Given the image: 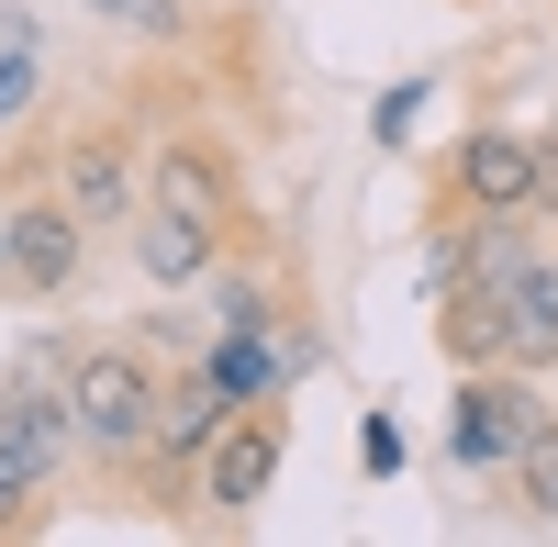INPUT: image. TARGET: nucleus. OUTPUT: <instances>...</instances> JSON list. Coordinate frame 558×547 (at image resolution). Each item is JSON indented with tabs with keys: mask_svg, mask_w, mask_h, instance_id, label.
<instances>
[{
	"mask_svg": "<svg viewBox=\"0 0 558 547\" xmlns=\"http://www.w3.org/2000/svg\"><path fill=\"white\" fill-rule=\"evenodd\" d=\"M157 402H168V380H157V357L134 347V336L68 357V425H78V459L134 470V459H146V436H157Z\"/></svg>",
	"mask_w": 558,
	"mask_h": 547,
	"instance_id": "nucleus-1",
	"label": "nucleus"
},
{
	"mask_svg": "<svg viewBox=\"0 0 558 547\" xmlns=\"http://www.w3.org/2000/svg\"><path fill=\"white\" fill-rule=\"evenodd\" d=\"M547 425V380L536 369H458L447 402V470H514V447Z\"/></svg>",
	"mask_w": 558,
	"mask_h": 547,
	"instance_id": "nucleus-2",
	"label": "nucleus"
},
{
	"mask_svg": "<svg viewBox=\"0 0 558 547\" xmlns=\"http://www.w3.org/2000/svg\"><path fill=\"white\" fill-rule=\"evenodd\" d=\"M279 459H291V414L279 402H235L223 414V436L202 447V514H257L268 503V481H279Z\"/></svg>",
	"mask_w": 558,
	"mask_h": 547,
	"instance_id": "nucleus-3",
	"label": "nucleus"
},
{
	"mask_svg": "<svg viewBox=\"0 0 558 547\" xmlns=\"http://www.w3.org/2000/svg\"><path fill=\"white\" fill-rule=\"evenodd\" d=\"M134 212H168V223H202V235H235V157L213 146V134H168L146 146V202Z\"/></svg>",
	"mask_w": 558,
	"mask_h": 547,
	"instance_id": "nucleus-4",
	"label": "nucleus"
},
{
	"mask_svg": "<svg viewBox=\"0 0 558 547\" xmlns=\"http://www.w3.org/2000/svg\"><path fill=\"white\" fill-rule=\"evenodd\" d=\"M447 202H458V212H536V134L470 123V134L447 146Z\"/></svg>",
	"mask_w": 558,
	"mask_h": 547,
	"instance_id": "nucleus-5",
	"label": "nucleus"
},
{
	"mask_svg": "<svg viewBox=\"0 0 558 547\" xmlns=\"http://www.w3.org/2000/svg\"><path fill=\"white\" fill-rule=\"evenodd\" d=\"M57 202H68L78 223H123L134 202H146V168H134V134H112V123L68 134V146H57Z\"/></svg>",
	"mask_w": 558,
	"mask_h": 547,
	"instance_id": "nucleus-6",
	"label": "nucleus"
},
{
	"mask_svg": "<svg viewBox=\"0 0 558 547\" xmlns=\"http://www.w3.org/2000/svg\"><path fill=\"white\" fill-rule=\"evenodd\" d=\"M78 235H89V223H78L57 191H23V202H12V291H23V302H57V291L78 280Z\"/></svg>",
	"mask_w": 558,
	"mask_h": 547,
	"instance_id": "nucleus-7",
	"label": "nucleus"
},
{
	"mask_svg": "<svg viewBox=\"0 0 558 547\" xmlns=\"http://www.w3.org/2000/svg\"><path fill=\"white\" fill-rule=\"evenodd\" d=\"M223 257V235H202V223H168V212H134V268H146L157 291L202 280V268Z\"/></svg>",
	"mask_w": 558,
	"mask_h": 547,
	"instance_id": "nucleus-8",
	"label": "nucleus"
},
{
	"mask_svg": "<svg viewBox=\"0 0 558 547\" xmlns=\"http://www.w3.org/2000/svg\"><path fill=\"white\" fill-rule=\"evenodd\" d=\"M502 481H514V503H525L536 525H558V414L514 447V470H502Z\"/></svg>",
	"mask_w": 558,
	"mask_h": 547,
	"instance_id": "nucleus-9",
	"label": "nucleus"
},
{
	"mask_svg": "<svg viewBox=\"0 0 558 547\" xmlns=\"http://www.w3.org/2000/svg\"><path fill=\"white\" fill-rule=\"evenodd\" d=\"M45 481H57V470H45L34 447H12V436H0V536H23V525H34V503H45Z\"/></svg>",
	"mask_w": 558,
	"mask_h": 547,
	"instance_id": "nucleus-10",
	"label": "nucleus"
},
{
	"mask_svg": "<svg viewBox=\"0 0 558 547\" xmlns=\"http://www.w3.org/2000/svg\"><path fill=\"white\" fill-rule=\"evenodd\" d=\"M34 112V34H12V45H0V134H12Z\"/></svg>",
	"mask_w": 558,
	"mask_h": 547,
	"instance_id": "nucleus-11",
	"label": "nucleus"
},
{
	"mask_svg": "<svg viewBox=\"0 0 558 547\" xmlns=\"http://www.w3.org/2000/svg\"><path fill=\"white\" fill-rule=\"evenodd\" d=\"M101 12L134 23V34H157V45H168V34H191V12H179V0H101Z\"/></svg>",
	"mask_w": 558,
	"mask_h": 547,
	"instance_id": "nucleus-12",
	"label": "nucleus"
},
{
	"mask_svg": "<svg viewBox=\"0 0 558 547\" xmlns=\"http://www.w3.org/2000/svg\"><path fill=\"white\" fill-rule=\"evenodd\" d=\"M413 123H425V78L380 89V146H413Z\"/></svg>",
	"mask_w": 558,
	"mask_h": 547,
	"instance_id": "nucleus-13",
	"label": "nucleus"
},
{
	"mask_svg": "<svg viewBox=\"0 0 558 547\" xmlns=\"http://www.w3.org/2000/svg\"><path fill=\"white\" fill-rule=\"evenodd\" d=\"M357 470H368V481H391V470H402V425H391V414H368V425H357Z\"/></svg>",
	"mask_w": 558,
	"mask_h": 547,
	"instance_id": "nucleus-14",
	"label": "nucleus"
},
{
	"mask_svg": "<svg viewBox=\"0 0 558 547\" xmlns=\"http://www.w3.org/2000/svg\"><path fill=\"white\" fill-rule=\"evenodd\" d=\"M536 212L558 223V134H536Z\"/></svg>",
	"mask_w": 558,
	"mask_h": 547,
	"instance_id": "nucleus-15",
	"label": "nucleus"
},
{
	"mask_svg": "<svg viewBox=\"0 0 558 547\" xmlns=\"http://www.w3.org/2000/svg\"><path fill=\"white\" fill-rule=\"evenodd\" d=\"M0 302H12V202H0Z\"/></svg>",
	"mask_w": 558,
	"mask_h": 547,
	"instance_id": "nucleus-16",
	"label": "nucleus"
},
{
	"mask_svg": "<svg viewBox=\"0 0 558 547\" xmlns=\"http://www.w3.org/2000/svg\"><path fill=\"white\" fill-rule=\"evenodd\" d=\"M547 235H558V223H547Z\"/></svg>",
	"mask_w": 558,
	"mask_h": 547,
	"instance_id": "nucleus-17",
	"label": "nucleus"
}]
</instances>
